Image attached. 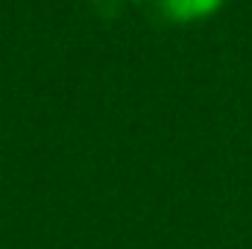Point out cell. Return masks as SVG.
<instances>
[{
  "instance_id": "1",
  "label": "cell",
  "mask_w": 252,
  "mask_h": 249,
  "mask_svg": "<svg viewBox=\"0 0 252 249\" xmlns=\"http://www.w3.org/2000/svg\"><path fill=\"white\" fill-rule=\"evenodd\" d=\"M223 0H161V9L170 21H199L214 15Z\"/></svg>"
}]
</instances>
